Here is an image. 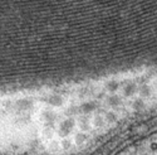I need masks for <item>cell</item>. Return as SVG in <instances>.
<instances>
[{"instance_id":"1","label":"cell","mask_w":157,"mask_h":155,"mask_svg":"<svg viewBox=\"0 0 157 155\" xmlns=\"http://www.w3.org/2000/svg\"><path fill=\"white\" fill-rule=\"evenodd\" d=\"M120 155H157V133L129 146Z\"/></svg>"}]
</instances>
